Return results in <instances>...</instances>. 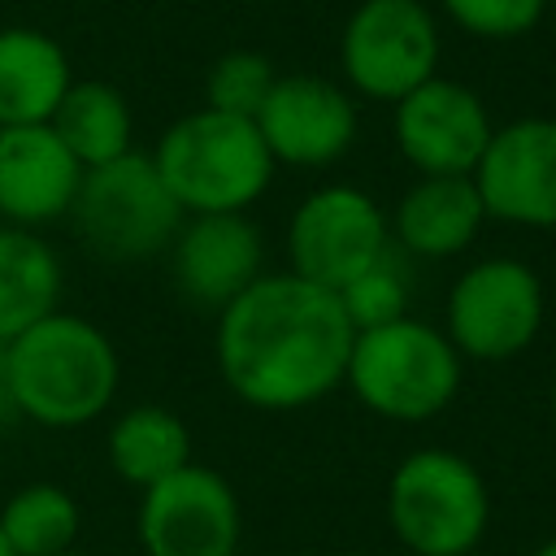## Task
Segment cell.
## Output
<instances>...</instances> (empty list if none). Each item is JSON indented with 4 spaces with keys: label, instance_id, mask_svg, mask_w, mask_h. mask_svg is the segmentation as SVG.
Listing matches in <instances>:
<instances>
[{
    "label": "cell",
    "instance_id": "obj_17",
    "mask_svg": "<svg viewBox=\"0 0 556 556\" xmlns=\"http://www.w3.org/2000/svg\"><path fill=\"white\" fill-rule=\"evenodd\" d=\"M70 83H74L70 56L48 30L35 26L0 30V126L52 122Z\"/></svg>",
    "mask_w": 556,
    "mask_h": 556
},
{
    "label": "cell",
    "instance_id": "obj_26",
    "mask_svg": "<svg viewBox=\"0 0 556 556\" xmlns=\"http://www.w3.org/2000/svg\"><path fill=\"white\" fill-rule=\"evenodd\" d=\"M530 556H556V539H547V543H539Z\"/></svg>",
    "mask_w": 556,
    "mask_h": 556
},
{
    "label": "cell",
    "instance_id": "obj_23",
    "mask_svg": "<svg viewBox=\"0 0 556 556\" xmlns=\"http://www.w3.org/2000/svg\"><path fill=\"white\" fill-rule=\"evenodd\" d=\"M339 300H343V313H348V321L356 330H369V326H382V321L404 317L408 313V274H404L395 248L374 269H365L361 278H352L339 291Z\"/></svg>",
    "mask_w": 556,
    "mask_h": 556
},
{
    "label": "cell",
    "instance_id": "obj_13",
    "mask_svg": "<svg viewBox=\"0 0 556 556\" xmlns=\"http://www.w3.org/2000/svg\"><path fill=\"white\" fill-rule=\"evenodd\" d=\"M391 109L395 152L417 174H473L495 130L482 96L443 74L426 78Z\"/></svg>",
    "mask_w": 556,
    "mask_h": 556
},
{
    "label": "cell",
    "instance_id": "obj_28",
    "mask_svg": "<svg viewBox=\"0 0 556 556\" xmlns=\"http://www.w3.org/2000/svg\"><path fill=\"white\" fill-rule=\"evenodd\" d=\"M547 404H552V421H556V378H552V395H547Z\"/></svg>",
    "mask_w": 556,
    "mask_h": 556
},
{
    "label": "cell",
    "instance_id": "obj_14",
    "mask_svg": "<svg viewBox=\"0 0 556 556\" xmlns=\"http://www.w3.org/2000/svg\"><path fill=\"white\" fill-rule=\"evenodd\" d=\"M165 256L178 295L222 313L265 274V235L248 213H191Z\"/></svg>",
    "mask_w": 556,
    "mask_h": 556
},
{
    "label": "cell",
    "instance_id": "obj_19",
    "mask_svg": "<svg viewBox=\"0 0 556 556\" xmlns=\"http://www.w3.org/2000/svg\"><path fill=\"white\" fill-rule=\"evenodd\" d=\"M104 452H109V469L148 491L152 482L178 473L182 465H191V430L187 421L165 408V404H130L109 421L104 434Z\"/></svg>",
    "mask_w": 556,
    "mask_h": 556
},
{
    "label": "cell",
    "instance_id": "obj_8",
    "mask_svg": "<svg viewBox=\"0 0 556 556\" xmlns=\"http://www.w3.org/2000/svg\"><path fill=\"white\" fill-rule=\"evenodd\" d=\"M443 35L426 0H361L339 35L343 87L374 104H395L439 74Z\"/></svg>",
    "mask_w": 556,
    "mask_h": 556
},
{
    "label": "cell",
    "instance_id": "obj_4",
    "mask_svg": "<svg viewBox=\"0 0 556 556\" xmlns=\"http://www.w3.org/2000/svg\"><path fill=\"white\" fill-rule=\"evenodd\" d=\"M465 382V361L443 334V326L413 313L356 330L343 387L382 421L421 426L439 417Z\"/></svg>",
    "mask_w": 556,
    "mask_h": 556
},
{
    "label": "cell",
    "instance_id": "obj_22",
    "mask_svg": "<svg viewBox=\"0 0 556 556\" xmlns=\"http://www.w3.org/2000/svg\"><path fill=\"white\" fill-rule=\"evenodd\" d=\"M278 70L252 52V48H230L222 52L208 74H204V104L217 113H235V117H256V109L265 104L269 87H274Z\"/></svg>",
    "mask_w": 556,
    "mask_h": 556
},
{
    "label": "cell",
    "instance_id": "obj_27",
    "mask_svg": "<svg viewBox=\"0 0 556 556\" xmlns=\"http://www.w3.org/2000/svg\"><path fill=\"white\" fill-rule=\"evenodd\" d=\"M0 556H13V547H9V539H4V530H0Z\"/></svg>",
    "mask_w": 556,
    "mask_h": 556
},
{
    "label": "cell",
    "instance_id": "obj_5",
    "mask_svg": "<svg viewBox=\"0 0 556 556\" xmlns=\"http://www.w3.org/2000/svg\"><path fill=\"white\" fill-rule=\"evenodd\" d=\"M387 526L413 556H469L491 526L478 465L452 447H417L387 478Z\"/></svg>",
    "mask_w": 556,
    "mask_h": 556
},
{
    "label": "cell",
    "instance_id": "obj_18",
    "mask_svg": "<svg viewBox=\"0 0 556 556\" xmlns=\"http://www.w3.org/2000/svg\"><path fill=\"white\" fill-rule=\"evenodd\" d=\"M61 256L39 230L0 222V343L61 308Z\"/></svg>",
    "mask_w": 556,
    "mask_h": 556
},
{
    "label": "cell",
    "instance_id": "obj_6",
    "mask_svg": "<svg viewBox=\"0 0 556 556\" xmlns=\"http://www.w3.org/2000/svg\"><path fill=\"white\" fill-rule=\"evenodd\" d=\"M182 208L169 195L148 152H126L96 169H83L70 222L78 239L104 261H148L161 256L178 226Z\"/></svg>",
    "mask_w": 556,
    "mask_h": 556
},
{
    "label": "cell",
    "instance_id": "obj_29",
    "mask_svg": "<svg viewBox=\"0 0 556 556\" xmlns=\"http://www.w3.org/2000/svg\"><path fill=\"white\" fill-rule=\"evenodd\" d=\"M56 556H87V552H78V547H70V552H56Z\"/></svg>",
    "mask_w": 556,
    "mask_h": 556
},
{
    "label": "cell",
    "instance_id": "obj_11",
    "mask_svg": "<svg viewBox=\"0 0 556 556\" xmlns=\"http://www.w3.org/2000/svg\"><path fill=\"white\" fill-rule=\"evenodd\" d=\"M252 122L274 165L295 169H326L343 161L361 130L356 96L326 74H278Z\"/></svg>",
    "mask_w": 556,
    "mask_h": 556
},
{
    "label": "cell",
    "instance_id": "obj_10",
    "mask_svg": "<svg viewBox=\"0 0 556 556\" xmlns=\"http://www.w3.org/2000/svg\"><path fill=\"white\" fill-rule=\"evenodd\" d=\"M135 534L143 556H235L243 539V508L226 473L191 460L139 491Z\"/></svg>",
    "mask_w": 556,
    "mask_h": 556
},
{
    "label": "cell",
    "instance_id": "obj_15",
    "mask_svg": "<svg viewBox=\"0 0 556 556\" xmlns=\"http://www.w3.org/2000/svg\"><path fill=\"white\" fill-rule=\"evenodd\" d=\"M83 165L48 122L0 126V222L39 230L70 217Z\"/></svg>",
    "mask_w": 556,
    "mask_h": 556
},
{
    "label": "cell",
    "instance_id": "obj_16",
    "mask_svg": "<svg viewBox=\"0 0 556 556\" xmlns=\"http://www.w3.org/2000/svg\"><path fill=\"white\" fill-rule=\"evenodd\" d=\"M387 222H391V243L404 256L452 261L469 252V243L482 235L486 208L469 174H417L400 191Z\"/></svg>",
    "mask_w": 556,
    "mask_h": 556
},
{
    "label": "cell",
    "instance_id": "obj_9",
    "mask_svg": "<svg viewBox=\"0 0 556 556\" xmlns=\"http://www.w3.org/2000/svg\"><path fill=\"white\" fill-rule=\"evenodd\" d=\"M387 208L352 182H326L308 191L287 222V261L291 274L343 291L352 278L374 269L391 252Z\"/></svg>",
    "mask_w": 556,
    "mask_h": 556
},
{
    "label": "cell",
    "instance_id": "obj_7",
    "mask_svg": "<svg viewBox=\"0 0 556 556\" xmlns=\"http://www.w3.org/2000/svg\"><path fill=\"white\" fill-rule=\"evenodd\" d=\"M547 295L543 278L517 256H482L469 261L443 300V334L460 352V361L500 365L517 361L534 348L543 330Z\"/></svg>",
    "mask_w": 556,
    "mask_h": 556
},
{
    "label": "cell",
    "instance_id": "obj_2",
    "mask_svg": "<svg viewBox=\"0 0 556 556\" xmlns=\"http://www.w3.org/2000/svg\"><path fill=\"white\" fill-rule=\"evenodd\" d=\"M117 387L122 356L113 339L78 313L56 308L4 343V395L30 426H91L113 408Z\"/></svg>",
    "mask_w": 556,
    "mask_h": 556
},
{
    "label": "cell",
    "instance_id": "obj_20",
    "mask_svg": "<svg viewBox=\"0 0 556 556\" xmlns=\"http://www.w3.org/2000/svg\"><path fill=\"white\" fill-rule=\"evenodd\" d=\"M48 126L83 169L117 161L135 148V113L126 96L104 78H74Z\"/></svg>",
    "mask_w": 556,
    "mask_h": 556
},
{
    "label": "cell",
    "instance_id": "obj_12",
    "mask_svg": "<svg viewBox=\"0 0 556 556\" xmlns=\"http://www.w3.org/2000/svg\"><path fill=\"white\" fill-rule=\"evenodd\" d=\"M469 178L486 222L556 230V117H513L495 126Z\"/></svg>",
    "mask_w": 556,
    "mask_h": 556
},
{
    "label": "cell",
    "instance_id": "obj_24",
    "mask_svg": "<svg viewBox=\"0 0 556 556\" xmlns=\"http://www.w3.org/2000/svg\"><path fill=\"white\" fill-rule=\"evenodd\" d=\"M552 0H439V13L473 39L486 43H508L530 35L543 17H547Z\"/></svg>",
    "mask_w": 556,
    "mask_h": 556
},
{
    "label": "cell",
    "instance_id": "obj_1",
    "mask_svg": "<svg viewBox=\"0 0 556 556\" xmlns=\"http://www.w3.org/2000/svg\"><path fill=\"white\" fill-rule=\"evenodd\" d=\"M356 326L339 291L291 269L261 274L217 313L213 356L226 391L261 413H295L343 387Z\"/></svg>",
    "mask_w": 556,
    "mask_h": 556
},
{
    "label": "cell",
    "instance_id": "obj_3",
    "mask_svg": "<svg viewBox=\"0 0 556 556\" xmlns=\"http://www.w3.org/2000/svg\"><path fill=\"white\" fill-rule=\"evenodd\" d=\"M178 208L191 213H248L274 182V156L252 117L191 109L165 126L148 152Z\"/></svg>",
    "mask_w": 556,
    "mask_h": 556
},
{
    "label": "cell",
    "instance_id": "obj_25",
    "mask_svg": "<svg viewBox=\"0 0 556 556\" xmlns=\"http://www.w3.org/2000/svg\"><path fill=\"white\" fill-rule=\"evenodd\" d=\"M0 408H9V395H4V343H0ZM13 413V408H9Z\"/></svg>",
    "mask_w": 556,
    "mask_h": 556
},
{
    "label": "cell",
    "instance_id": "obj_21",
    "mask_svg": "<svg viewBox=\"0 0 556 556\" xmlns=\"http://www.w3.org/2000/svg\"><path fill=\"white\" fill-rule=\"evenodd\" d=\"M0 530L13 556H56L78 547L83 508L61 482H26L0 504Z\"/></svg>",
    "mask_w": 556,
    "mask_h": 556
}]
</instances>
